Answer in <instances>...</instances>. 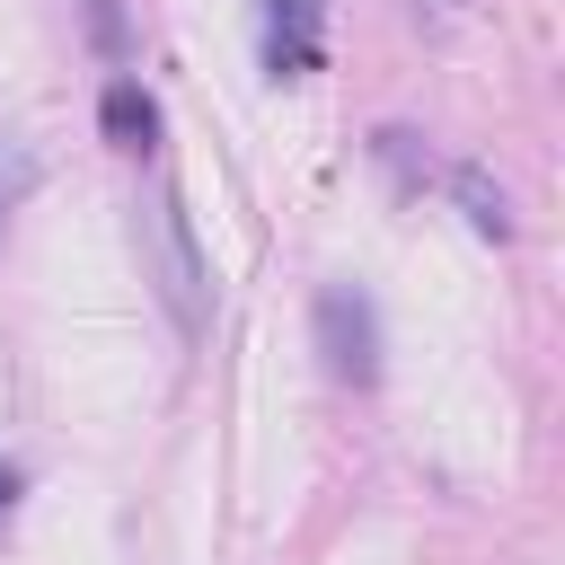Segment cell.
I'll use <instances>...</instances> for the list:
<instances>
[{
  "mask_svg": "<svg viewBox=\"0 0 565 565\" xmlns=\"http://www.w3.org/2000/svg\"><path fill=\"white\" fill-rule=\"evenodd\" d=\"M318 362L344 388H371L380 380V318H371V300L353 282H327L318 291Z\"/></svg>",
  "mask_w": 565,
  "mask_h": 565,
  "instance_id": "obj_1",
  "label": "cell"
},
{
  "mask_svg": "<svg viewBox=\"0 0 565 565\" xmlns=\"http://www.w3.org/2000/svg\"><path fill=\"white\" fill-rule=\"evenodd\" d=\"M150 247H159V300H168V318H177L185 335H203V256H194L185 212H177L168 185L150 194Z\"/></svg>",
  "mask_w": 565,
  "mask_h": 565,
  "instance_id": "obj_2",
  "label": "cell"
},
{
  "mask_svg": "<svg viewBox=\"0 0 565 565\" xmlns=\"http://www.w3.org/2000/svg\"><path fill=\"white\" fill-rule=\"evenodd\" d=\"M265 9H274V35H265L274 79H309L318 71V0H265Z\"/></svg>",
  "mask_w": 565,
  "mask_h": 565,
  "instance_id": "obj_3",
  "label": "cell"
},
{
  "mask_svg": "<svg viewBox=\"0 0 565 565\" xmlns=\"http://www.w3.org/2000/svg\"><path fill=\"white\" fill-rule=\"evenodd\" d=\"M97 124H106L115 150H150V141H159V106H150L141 79H115V88L97 97Z\"/></svg>",
  "mask_w": 565,
  "mask_h": 565,
  "instance_id": "obj_4",
  "label": "cell"
},
{
  "mask_svg": "<svg viewBox=\"0 0 565 565\" xmlns=\"http://www.w3.org/2000/svg\"><path fill=\"white\" fill-rule=\"evenodd\" d=\"M450 194L468 203V221H477L486 238H503V230H512V212H503V185H494L486 168H459V177H450Z\"/></svg>",
  "mask_w": 565,
  "mask_h": 565,
  "instance_id": "obj_5",
  "label": "cell"
},
{
  "mask_svg": "<svg viewBox=\"0 0 565 565\" xmlns=\"http://www.w3.org/2000/svg\"><path fill=\"white\" fill-rule=\"evenodd\" d=\"M88 26H97L106 53H124V18H115V0H88Z\"/></svg>",
  "mask_w": 565,
  "mask_h": 565,
  "instance_id": "obj_6",
  "label": "cell"
},
{
  "mask_svg": "<svg viewBox=\"0 0 565 565\" xmlns=\"http://www.w3.org/2000/svg\"><path fill=\"white\" fill-rule=\"evenodd\" d=\"M9 494H18V477H9V468H0V512H9Z\"/></svg>",
  "mask_w": 565,
  "mask_h": 565,
  "instance_id": "obj_7",
  "label": "cell"
}]
</instances>
